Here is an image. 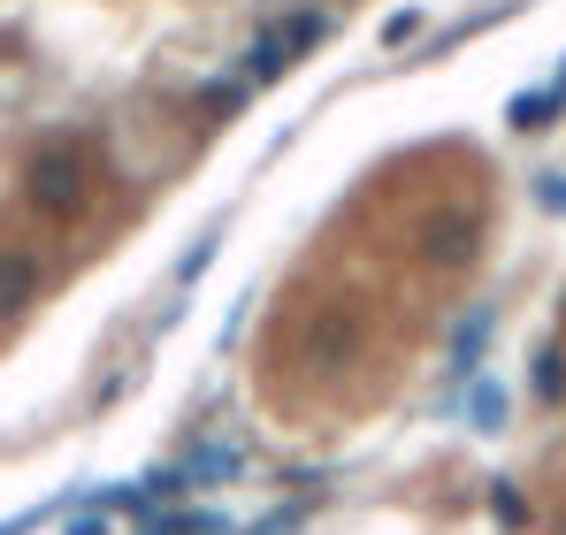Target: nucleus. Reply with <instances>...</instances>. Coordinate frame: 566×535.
Instances as JSON below:
<instances>
[{"mask_svg":"<svg viewBox=\"0 0 566 535\" xmlns=\"http://www.w3.org/2000/svg\"><path fill=\"white\" fill-rule=\"evenodd\" d=\"M15 291H23V261H0V306H15Z\"/></svg>","mask_w":566,"mask_h":535,"instance_id":"f257e3e1","label":"nucleus"},{"mask_svg":"<svg viewBox=\"0 0 566 535\" xmlns=\"http://www.w3.org/2000/svg\"><path fill=\"white\" fill-rule=\"evenodd\" d=\"M23 528H31V513H23V521H0V535H23Z\"/></svg>","mask_w":566,"mask_h":535,"instance_id":"f03ea898","label":"nucleus"}]
</instances>
